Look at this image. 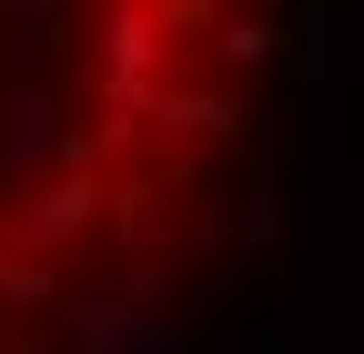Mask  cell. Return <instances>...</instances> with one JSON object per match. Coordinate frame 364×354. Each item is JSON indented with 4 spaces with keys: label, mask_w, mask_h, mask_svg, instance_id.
<instances>
[{
    "label": "cell",
    "mask_w": 364,
    "mask_h": 354,
    "mask_svg": "<svg viewBox=\"0 0 364 354\" xmlns=\"http://www.w3.org/2000/svg\"><path fill=\"white\" fill-rule=\"evenodd\" d=\"M273 51H284L273 11H253V21H233V31H223V61H273Z\"/></svg>",
    "instance_id": "cell-2"
},
{
    "label": "cell",
    "mask_w": 364,
    "mask_h": 354,
    "mask_svg": "<svg viewBox=\"0 0 364 354\" xmlns=\"http://www.w3.org/2000/svg\"><path fill=\"white\" fill-rule=\"evenodd\" d=\"M91 213H102V183H91L81 162H61V183H41V193L11 213V243H21V253H51L61 233H81V223H91Z\"/></svg>",
    "instance_id": "cell-1"
},
{
    "label": "cell",
    "mask_w": 364,
    "mask_h": 354,
    "mask_svg": "<svg viewBox=\"0 0 364 354\" xmlns=\"http://www.w3.org/2000/svg\"><path fill=\"white\" fill-rule=\"evenodd\" d=\"M263 11H284V0H263Z\"/></svg>",
    "instance_id": "cell-3"
}]
</instances>
